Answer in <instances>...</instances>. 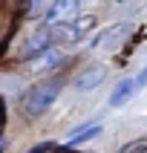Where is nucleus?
<instances>
[{"label": "nucleus", "instance_id": "obj_5", "mask_svg": "<svg viewBox=\"0 0 147 153\" xmlns=\"http://www.w3.org/2000/svg\"><path fill=\"white\" fill-rule=\"evenodd\" d=\"M130 26L127 23H118V26H112V29H107V32H104V38H98V46H112V43L115 41H121V32H127Z\"/></svg>", "mask_w": 147, "mask_h": 153}, {"label": "nucleus", "instance_id": "obj_3", "mask_svg": "<svg viewBox=\"0 0 147 153\" xmlns=\"http://www.w3.org/2000/svg\"><path fill=\"white\" fill-rule=\"evenodd\" d=\"M101 78H104V67H89V69H84V72L78 75L75 87L78 90H92V87H98Z\"/></svg>", "mask_w": 147, "mask_h": 153}, {"label": "nucleus", "instance_id": "obj_1", "mask_svg": "<svg viewBox=\"0 0 147 153\" xmlns=\"http://www.w3.org/2000/svg\"><path fill=\"white\" fill-rule=\"evenodd\" d=\"M61 81H38L35 87H29V93L23 95V110L26 116H41L49 110V104L58 98Z\"/></svg>", "mask_w": 147, "mask_h": 153}, {"label": "nucleus", "instance_id": "obj_4", "mask_svg": "<svg viewBox=\"0 0 147 153\" xmlns=\"http://www.w3.org/2000/svg\"><path fill=\"white\" fill-rule=\"evenodd\" d=\"M61 58H64V55H61V49H49V52H43V55H41L38 61H32L29 67H32L35 72H43V69L58 67V64H61Z\"/></svg>", "mask_w": 147, "mask_h": 153}, {"label": "nucleus", "instance_id": "obj_7", "mask_svg": "<svg viewBox=\"0 0 147 153\" xmlns=\"http://www.w3.org/2000/svg\"><path fill=\"white\" fill-rule=\"evenodd\" d=\"M144 147H147V142H133V145H127L121 153H141Z\"/></svg>", "mask_w": 147, "mask_h": 153}, {"label": "nucleus", "instance_id": "obj_6", "mask_svg": "<svg viewBox=\"0 0 147 153\" xmlns=\"http://www.w3.org/2000/svg\"><path fill=\"white\" fill-rule=\"evenodd\" d=\"M98 133H101V127H98V124H89L86 130H75V133L69 136V142H86V139L98 136Z\"/></svg>", "mask_w": 147, "mask_h": 153}, {"label": "nucleus", "instance_id": "obj_8", "mask_svg": "<svg viewBox=\"0 0 147 153\" xmlns=\"http://www.w3.org/2000/svg\"><path fill=\"white\" fill-rule=\"evenodd\" d=\"M136 87L141 90V87H147V69H141V75L136 78Z\"/></svg>", "mask_w": 147, "mask_h": 153}, {"label": "nucleus", "instance_id": "obj_2", "mask_svg": "<svg viewBox=\"0 0 147 153\" xmlns=\"http://www.w3.org/2000/svg\"><path fill=\"white\" fill-rule=\"evenodd\" d=\"M138 87H136V78H127V81H121L118 87H115V90H112V95H110V104L112 107H121V104L127 101L130 95L136 93Z\"/></svg>", "mask_w": 147, "mask_h": 153}]
</instances>
